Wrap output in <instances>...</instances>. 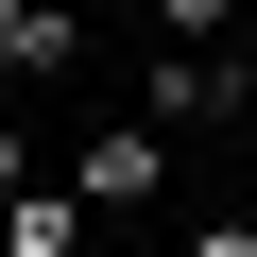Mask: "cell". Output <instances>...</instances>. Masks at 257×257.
I'll return each mask as SVG.
<instances>
[{
    "instance_id": "obj_1",
    "label": "cell",
    "mask_w": 257,
    "mask_h": 257,
    "mask_svg": "<svg viewBox=\"0 0 257 257\" xmlns=\"http://www.w3.org/2000/svg\"><path fill=\"white\" fill-rule=\"evenodd\" d=\"M69 189H86V206H155V189H172V120H103V138L69 155Z\"/></svg>"
},
{
    "instance_id": "obj_2",
    "label": "cell",
    "mask_w": 257,
    "mask_h": 257,
    "mask_svg": "<svg viewBox=\"0 0 257 257\" xmlns=\"http://www.w3.org/2000/svg\"><path fill=\"white\" fill-rule=\"evenodd\" d=\"M138 103L172 120V138H189V120H240V69H223V35H172V52L138 69Z\"/></svg>"
},
{
    "instance_id": "obj_3",
    "label": "cell",
    "mask_w": 257,
    "mask_h": 257,
    "mask_svg": "<svg viewBox=\"0 0 257 257\" xmlns=\"http://www.w3.org/2000/svg\"><path fill=\"white\" fill-rule=\"evenodd\" d=\"M69 240H86V189H69V172H52V189H35V172L0 189V257H69Z\"/></svg>"
},
{
    "instance_id": "obj_4",
    "label": "cell",
    "mask_w": 257,
    "mask_h": 257,
    "mask_svg": "<svg viewBox=\"0 0 257 257\" xmlns=\"http://www.w3.org/2000/svg\"><path fill=\"white\" fill-rule=\"evenodd\" d=\"M69 52H86L69 0H0V69H69Z\"/></svg>"
},
{
    "instance_id": "obj_5",
    "label": "cell",
    "mask_w": 257,
    "mask_h": 257,
    "mask_svg": "<svg viewBox=\"0 0 257 257\" xmlns=\"http://www.w3.org/2000/svg\"><path fill=\"white\" fill-rule=\"evenodd\" d=\"M223 18H240V0H155V35H223Z\"/></svg>"
},
{
    "instance_id": "obj_6",
    "label": "cell",
    "mask_w": 257,
    "mask_h": 257,
    "mask_svg": "<svg viewBox=\"0 0 257 257\" xmlns=\"http://www.w3.org/2000/svg\"><path fill=\"white\" fill-rule=\"evenodd\" d=\"M18 172H35V138H18V120H0V189H18Z\"/></svg>"
}]
</instances>
